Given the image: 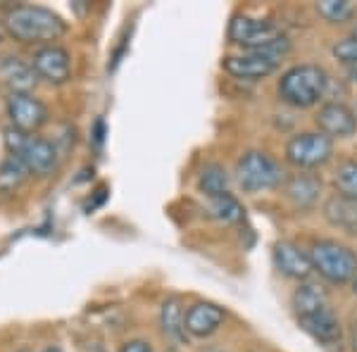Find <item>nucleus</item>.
Masks as SVG:
<instances>
[{
	"label": "nucleus",
	"instance_id": "1",
	"mask_svg": "<svg viewBox=\"0 0 357 352\" xmlns=\"http://www.w3.org/2000/svg\"><path fill=\"white\" fill-rule=\"evenodd\" d=\"M5 33L26 45H53L67 33V22L43 5H15L3 20Z\"/></svg>",
	"mask_w": 357,
	"mask_h": 352
},
{
	"label": "nucleus",
	"instance_id": "2",
	"mask_svg": "<svg viewBox=\"0 0 357 352\" xmlns=\"http://www.w3.org/2000/svg\"><path fill=\"white\" fill-rule=\"evenodd\" d=\"M3 141L8 155L20 160L29 169V174L45 178L53 176L60 167V150L53 141L36 134H22L15 126H8L3 131Z\"/></svg>",
	"mask_w": 357,
	"mask_h": 352
},
{
	"label": "nucleus",
	"instance_id": "3",
	"mask_svg": "<svg viewBox=\"0 0 357 352\" xmlns=\"http://www.w3.org/2000/svg\"><path fill=\"white\" fill-rule=\"evenodd\" d=\"M229 41L236 45H243L245 50H255V53H264L269 57L289 55L291 41L276 29L274 22L269 20H255L250 15H236L229 24Z\"/></svg>",
	"mask_w": 357,
	"mask_h": 352
},
{
	"label": "nucleus",
	"instance_id": "4",
	"mask_svg": "<svg viewBox=\"0 0 357 352\" xmlns=\"http://www.w3.org/2000/svg\"><path fill=\"white\" fill-rule=\"evenodd\" d=\"M329 89V77L319 65H296L279 79V98L291 107H314Z\"/></svg>",
	"mask_w": 357,
	"mask_h": 352
},
{
	"label": "nucleus",
	"instance_id": "5",
	"mask_svg": "<svg viewBox=\"0 0 357 352\" xmlns=\"http://www.w3.org/2000/svg\"><path fill=\"white\" fill-rule=\"evenodd\" d=\"M312 269L333 286L353 284L357 279V252L333 238H319L310 245Z\"/></svg>",
	"mask_w": 357,
	"mask_h": 352
},
{
	"label": "nucleus",
	"instance_id": "6",
	"mask_svg": "<svg viewBox=\"0 0 357 352\" xmlns=\"http://www.w3.org/2000/svg\"><path fill=\"white\" fill-rule=\"evenodd\" d=\"M236 183L243 193H262L286 181L281 164L264 150H248L236 162Z\"/></svg>",
	"mask_w": 357,
	"mask_h": 352
},
{
	"label": "nucleus",
	"instance_id": "7",
	"mask_svg": "<svg viewBox=\"0 0 357 352\" xmlns=\"http://www.w3.org/2000/svg\"><path fill=\"white\" fill-rule=\"evenodd\" d=\"M333 155V141L319 131H303L289 138L286 143V160L301 171L324 167Z\"/></svg>",
	"mask_w": 357,
	"mask_h": 352
},
{
	"label": "nucleus",
	"instance_id": "8",
	"mask_svg": "<svg viewBox=\"0 0 357 352\" xmlns=\"http://www.w3.org/2000/svg\"><path fill=\"white\" fill-rule=\"evenodd\" d=\"M5 109H8L10 126H15L22 134H36L50 119L45 102L38 100L33 93H10Z\"/></svg>",
	"mask_w": 357,
	"mask_h": 352
},
{
	"label": "nucleus",
	"instance_id": "9",
	"mask_svg": "<svg viewBox=\"0 0 357 352\" xmlns=\"http://www.w3.org/2000/svg\"><path fill=\"white\" fill-rule=\"evenodd\" d=\"M31 67L38 79L53 86H62L72 79V55H69L67 48L57 43L41 45V48L33 50Z\"/></svg>",
	"mask_w": 357,
	"mask_h": 352
},
{
	"label": "nucleus",
	"instance_id": "10",
	"mask_svg": "<svg viewBox=\"0 0 357 352\" xmlns=\"http://www.w3.org/2000/svg\"><path fill=\"white\" fill-rule=\"evenodd\" d=\"M319 134L333 138H348L357 131V112L345 102H324L314 117Z\"/></svg>",
	"mask_w": 357,
	"mask_h": 352
},
{
	"label": "nucleus",
	"instance_id": "11",
	"mask_svg": "<svg viewBox=\"0 0 357 352\" xmlns=\"http://www.w3.org/2000/svg\"><path fill=\"white\" fill-rule=\"evenodd\" d=\"M276 57H269L264 53H255L248 50L241 55H229L224 60V72L231 74L234 79H245V82H257V79H267L269 74H274L279 69Z\"/></svg>",
	"mask_w": 357,
	"mask_h": 352
},
{
	"label": "nucleus",
	"instance_id": "12",
	"mask_svg": "<svg viewBox=\"0 0 357 352\" xmlns=\"http://www.w3.org/2000/svg\"><path fill=\"white\" fill-rule=\"evenodd\" d=\"M272 259H274V267L281 271L284 276L296 281H307L310 274H312V262H310V255L303 252L301 247L291 240H276L272 247Z\"/></svg>",
	"mask_w": 357,
	"mask_h": 352
},
{
	"label": "nucleus",
	"instance_id": "13",
	"mask_svg": "<svg viewBox=\"0 0 357 352\" xmlns=\"http://www.w3.org/2000/svg\"><path fill=\"white\" fill-rule=\"evenodd\" d=\"M227 321V312L215 303H195L186 309L188 338H210Z\"/></svg>",
	"mask_w": 357,
	"mask_h": 352
},
{
	"label": "nucleus",
	"instance_id": "14",
	"mask_svg": "<svg viewBox=\"0 0 357 352\" xmlns=\"http://www.w3.org/2000/svg\"><path fill=\"white\" fill-rule=\"evenodd\" d=\"M284 193L296 210H312L319 203L321 195V178L310 171H298L284 181Z\"/></svg>",
	"mask_w": 357,
	"mask_h": 352
},
{
	"label": "nucleus",
	"instance_id": "15",
	"mask_svg": "<svg viewBox=\"0 0 357 352\" xmlns=\"http://www.w3.org/2000/svg\"><path fill=\"white\" fill-rule=\"evenodd\" d=\"M298 324L303 326V331H307L310 336L321 345H336V343H341V338H343L341 321H338V316L333 314L331 307L319 309L307 316H301Z\"/></svg>",
	"mask_w": 357,
	"mask_h": 352
},
{
	"label": "nucleus",
	"instance_id": "16",
	"mask_svg": "<svg viewBox=\"0 0 357 352\" xmlns=\"http://www.w3.org/2000/svg\"><path fill=\"white\" fill-rule=\"evenodd\" d=\"M38 77L33 72L31 62H24L20 57H0V84L8 86L10 93H31Z\"/></svg>",
	"mask_w": 357,
	"mask_h": 352
},
{
	"label": "nucleus",
	"instance_id": "17",
	"mask_svg": "<svg viewBox=\"0 0 357 352\" xmlns=\"http://www.w3.org/2000/svg\"><path fill=\"white\" fill-rule=\"evenodd\" d=\"M321 212H324V219L333 229L343 231L348 236H357V200L345 198L341 193H333L326 198Z\"/></svg>",
	"mask_w": 357,
	"mask_h": 352
},
{
	"label": "nucleus",
	"instance_id": "18",
	"mask_svg": "<svg viewBox=\"0 0 357 352\" xmlns=\"http://www.w3.org/2000/svg\"><path fill=\"white\" fill-rule=\"evenodd\" d=\"M160 328H162L165 338H169L174 345L188 343L186 333V309L178 298H167L160 307Z\"/></svg>",
	"mask_w": 357,
	"mask_h": 352
},
{
	"label": "nucleus",
	"instance_id": "19",
	"mask_svg": "<svg viewBox=\"0 0 357 352\" xmlns=\"http://www.w3.org/2000/svg\"><path fill=\"white\" fill-rule=\"evenodd\" d=\"M291 305H293L296 316L301 319V316L314 314V312L329 307V293H326L324 286L314 284V281H303V284L293 291Z\"/></svg>",
	"mask_w": 357,
	"mask_h": 352
},
{
	"label": "nucleus",
	"instance_id": "20",
	"mask_svg": "<svg viewBox=\"0 0 357 352\" xmlns=\"http://www.w3.org/2000/svg\"><path fill=\"white\" fill-rule=\"evenodd\" d=\"M207 212H210L212 219H217V222H222V224H238V222H243V217H245L243 205H241L231 193L210 198Z\"/></svg>",
	"mask_w": 357,
	"mask_h": 352
},
{
	"label": "nucleus",
	"instance_id": "21",
	"mask_svg": "<svg viewBox=\"0 0 357 352\" xmlns=\"http://www.w3.org/2000/svg\"><path fill=\"white\" fill-rule=\"evenodd\" d=\"M31 174H29L26 167L17 158H13V155H8V158L0 162V193H15L17 188L24 186V181Z\"/></svg>",
	"mask_w": 357,
	"mask_h": 352
},
{
	"label": "nucleus",
	"instance_id": "22",
	"mask_svg": "<svg viewBox=\"0 0 357 352\" xmlns=\"http://www.w3.org/2000/svg\"><path fill=\"white\" fill-rule=\"evenodd\" d=\"M198 188L203 190L210 198H217V195H224L229 193V174L222 164H207L203 171H200V178H198Z\"/></svg>",
	"mask_w": 357,
	"mask_h": 352
},
{
	"label": "nucleus",
	"instance_id": "23",
	"mask_svg": "<svg viewBox=\"0 0 357 352\" xmlns=\"http://www.w3.org/2000/svg\"><path fill=\"white\" fill-rule=\"evenodd\" d=\"M317 13L329 24H343V22L353 20L355 5L350 0H319L317 3Z\"/></svg>",
	"mask_w": 357,
	"mask_h": 352
},
{
	"label": "nucleus",
	"instance_id": "24",
	"mask_svg": "<svg viewBox=\"0 0 357 352\" xmlns=\"http://www.w3.org/2000/svg\"><path fill=\"white\" fill-rule=\"evenodd\" d=\"M333 183H336L341 195L357 200V160H348V162L338 164Z\"/></svg>",
	"mask_w": 357,
	"mask_h": 352
},
{
	"label": "nucleus",
	"instance_id": "25",
	"mask_svg": "<svg viewBox=\"0 0 357 352\" xmlns=\"http://www.w3.org/2000/svg\"><path fill=\"white\" fill-rule=\"evenodd\" d=\"M333 57L348 69H357V38L348 36L333 45Z\"/></svg>",
	"mask_w": 357,
	"mask_h": 352
},
{
	"label": "nucleus",
	"instance_id": "26",
	"mask_svg": "<svg viewBox=\"0 0 357 352\" xmlns=\"http://www.w3.org/2000/svg\"><path fill=\"white\" fill-rule=\"evenodd\" d=\"M105 134H107V126H105V119L98 117L93 122V129H91V143L96 146V150L102 148V143H105Z\"/></svg>",
	"mask_w": 357,
	"mask_h": 352
},
{
	"label": "nucleus",
	"instance_id": "27",
	"mask_svg": "<svg viewBox=\"0 0 357 352\" xmlns=\"http://www.w3.org/2000/svg\"><path fill=\"white\" fill-rule=\"evenodd\" d=\"M119 352H153V345L148 340L134 338V340H126L122 348H119Z\"/></svg>",
	"mask_w": 357,
	"mask_h": 352
},
{
	"label": "nucleus",
	"instance_id": "28",
	"mask_svg": "<svg viewBox=\"0 0 357 352\" xmlns=\"http://www.w3.org/2000/svg\"><path fill=\"white\" fill-rule=\"evenodd\" d=\"M41 352H62V348H60V345H48V348L41 350Z\"/></svg>",
	"mask_w": 357,
	"mask_h": 352
},
{
	"label": "nucleus",
	"instance_id": "29",
	"mask_svg": "<svg viewBox=\"0 0 357 352\" xmlns=\"http://www.w3.org/2000/svg\"><path fill=\"white\" fill-rule=\"evenodd\" d=\"M3 38H5V26L0 24V43H3Z\"/></svg>",
	"mask_w": 357,
	"mask_h": 352
},
{
	"label": "nucleus",
	"instance_id": "30",
	"mask_svg": "<svg viewBox=\"0 0 357 352\" xmlns=\"http://www.w3.org/2000/svg\"><path fill=\"white\" fill-rule=\"evenodd\" d=\"M353 293H355V296H357V279L353 281Z\"/></svg>",
	"mask_w": 357,
	"mask_h": 352
},
{
	"label": "nucleus",
	"instance_id": "31",
	"mask_svg": "<svg viewBox=\"0 0 357 352\" xmlns=\"http://www.w3.org/2000/svg\"><path fill=\"white\" fill-rule=\"evenodd\" d=\"M165 352H178V350H176V348H167Z\"/></svg>",
	"mask_w": 357,
	"mask_h": 352
},
{
	"label": "nucleus",
	"instance_id": "32",
	"mask_svg": "<svg viewBox=\"0 0 357 352\" xmlns=\"http://www.w3.org/2000/svg\"><path fill=\"white\" fill-rule=\"evenodd\" d=\"M355 350H357V326H355Z\"/></svg>",
	"mask_w": 357,
	"mask_h": 352
},
{
	"label": "nucleus",
	"instance_id": "33",
	"mask_svg": "<svg viewBox=\"0 0 357 352\" xmlns=\"http://www.w3.org/2000/svg\"><path fill=\"white\" fill-rule=\"evenodd\" d=\"M353 36L357 38V24H355V29H353Z\"/></svg>",
	"mask_w": 357,
	"mask_h": 352
},
{
	"label": "nucleus",
	"instance_id": "34",
	"mask_svg": "<svg viewBox=\"0 0 357 352\" xmlns=\"http://www.w3.org/2000/svg\"><path fill=\"white\" fill-rule=\"evenodd\" d=\"M17 352H31V350H26V348H22V350H17Z\"/></svg>",
	"mask_w": 357,
	"mask_h": 352
}]
</instances>
